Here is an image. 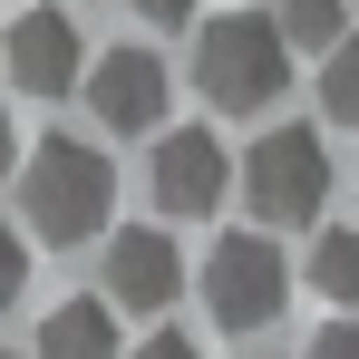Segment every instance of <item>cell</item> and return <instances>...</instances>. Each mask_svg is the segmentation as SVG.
Wrapping results in <instances>:
<instances>
[{
	"instance_id": "ba28073f",
	"label": "cell",
	"mask_w": 359,
	"mask_h": 359,
	"mask_svg": "<svg viewBox=\"0 0 359 359\" xmlns=\"http://www.w3.org/2000/svg\"><path fill=\"white\" fill-rule=\"evenodd\" d=\"M175 292H184V252H175L165 224L107 233V301H117V311H165Z\"/></svg>"
},
{
	"instance_id": "7a4b0ae2",
	"label": "cell",
	"mask_w": 359,
	"mask_h": 359,
	"mask_svg": "<svg viewBox=\"0 0 359 359\" xmlns=\"http://www.w3.org/2000/svg\"><path fill=\"white\" fill-rule=\"evenodd\" d=\"M194 88L224 107V117H262L282 88H292V49L262 10H224L194 29Z\"/></svg>"
},
{
	"instance_id": "2e32d148",
	"label": "cell",
	"mask_w": 359,
	"mask_h": 359,
	"mask_svg": "<svg viewBox=\"0 0 359 359\" xmlns=\"http://www.w3.org/2000/svg\"><path fill=\"white\" fill-rule=\"evenodd\" d=\"M136 10H146L156 29H184V20H194V0H136Z\"/></svg>"
},
{
	"instance_id": "7c38bea8",
	"label": "cell",
	"mask_w": 359,
	"mask_h": 359,
	"mask_svg": "<svg viewBox=\"0 0 359 359\" xmlns=\"http://www.w3.org/2000/svg\"><path fill=\"white\" fill-rule=\"evenodd\" d=\"M311 88H320V117H330V126H359V39H340Z\"/></svg>"
},
{
	"instance_id": "3957f363",
	"label": "cell",
	"mask_w": 359,
	"mask_h": 359,
	"mask_svg": "<svg viewBox=\"0 0 359 359\" xmlns=\"http://www.w3.org/2000/svg\"><path fill=\"white\" fill-rule=\"evenodd\" d=\"M320 194H330V146H320V126H262L252 156H243L252 233H262V224H311Z\"/></svg>"
},
{
	"instance_id": "30bf717a",
	"label": "cell",
	"mask_w": 359,
	"mask_h": 359,
	"mask_svg": "<svg viewBox=\"0 0 359 359\" xmlns=\"http://www.w3.org/2000/svg\"><path fill=\"white\" fill-rule=\"evenodd\" d=\"M311 292L330 301V311H359V233H350V224L311 243Z\"/></svg>"
},
{
	"instance_id": "ac0fdd59",
	"label": "cell",
	"mask_w": 359,
	"mask_h": 359,
	"mask_svg": "<svg viewBox=\"0 0 359 359\" xmlns=\"http://www.w3.org/2000/svg\"><path fill=\"white\" fill-rule=\"evenodd\" d=\"M0 359H10V350H0Z\"/></svg>"
},
{
	"instance_id": "8992f818",
	"label": "cell",
	"mask_w": 359,
	"mask_h": 359,
	"mask_svg": "<svg viewBox=\"0 0 359 359\" xmlns=\"http://www.w3.org/2000/svg\"><path fill=\"white\" fill-rule=\"evenodd\" d=\"M0 68H10L29 97H68V88L88 78V39H78L68 10H20L10 39H0Z\"/></svg>"
},
{
	"instance_id": "277c9868",
	"label": "cell",
	"mask_w": 359,
	"mask_h": 359,
	"mask_svg": "<svg viewBox=\"0 0 359 359\" xmlns=\"http://www.w3.org/2000/svg\"><path fill=\"white\" fill-rule=\"evenodd\" d=\"M282 301H292L282 243H262V233H224L214 243V262H204V311H214L224 330H262Z\"/></svg>"
},
{
	"instance_id": "9c48e42d",
	"label": "cell",
	"mask_w": 359,
	"mask_h": 359,
	"mask_svg": "<svg viewBox=\"0 0 359 359\" xmlns=\"http://www.w3.org/2000/svg\"><path fill=\"white\" fill-rule=\"evenodd\" d=\"M39 359H117V320H107V301H97V292L59 301V311L39 320Z\"/></svg>"
},
{
	"instance_id": "4fadbf2b",
	"label": "cell",
	"mask_w": 359,
	"mask_h": 359,
	"mask_svg": "<svg viewBox=\"0 0 359 359\" xmlns=\"http://www.w3.org/2000/svg\"><path fill=\"white\" fill-rule=\"evenodd\" d=\"M20 292H29V243H20L10 224H0V311H10Z\"/></svg>"
},
{
	"instance_id": "6da1fadb",
	"label": "cell",
	"mask_w": 359,
	"mask_h": 359,
	"mask_svg": "<svg viewBox=\"0 0 359 359\" xmlns=\"http://www.w3.org/2000/svg\"><path fill=\"white\" fill-rule=\"evenodd\" d=\"M20 194H29V233L39 243H88L117 214V165L88 136H39L29 165H20Z\"/></svg>"
},
{
	"instance_id": "52a82bcc",
	"label": "cell",
	"mask_w": 359,
	"mask_h": 359,
	"mask_svg": "<svg viewBox=\"0 0 359 359\" xmlns=\"http://www.w3.org/2000/svg\"><path fill=\"white\" fill-rule=\"evenodd\" d=\"M146 184H156V204H165V214H214V204H224V184H233V156H224V136H214V126H175V136H156Z\"/></svg>"
},
{
	"instance_id": "5bb4252c",
	"label": "cell",
	"mask_w": 359,
	"mask_h": 359,
	"mask_svg": "<svg viewBox=\"0 0 359 359\" xmlns=\"http://www.w3.org/2000/svg\"><path fill=\"white\" fill-rule=\"evenodd\" d=\"M301 359H359V320H350V311H340V320H320Z\"/></svg>"
},
{
	"instance_id": "5b68a950",
	"label": "cell",
	"mask_w": 359,
	"mask_h": 359,
	"mask_svg": "<svg viewBox=\"0 0 359 359\" xmlns=\"http://www.w3.org/2000/svg\"><path fill=\"white\" fill-rule=\"evenodd\" d=\"M78 97L97 107L107 136H165V59H156V49H107V59H88Z\"/></svg>"
},
{
	"instance_id": "9a60e30c",
	"label": "cell",
	"mask_w": 359,
	"mask_h": 359,
	"mask_svg": "<svg viewBox=\"0 0 359 359\" xmlns=\"http://www.w3.org/2000/svg\"><path fill=\"white\" fill-rule=\"evenodd\" d=\"M126 359H194V340H184V330H156V340H136Z\"/></svg>"
},
{
	"instance_id": "8fae6325",
	"label": "cell",
	"mask_w": 359,
	"mask_h": 359,
	"mask_svg": "<svg viewBox=\"0 0 359 359\" xmlns=\"http://www.w3.org/2000/svg\"><path fill=\"white\" fill-rule=\"evenodd\" d=\"M272 29H282V49H320V59L350 39V29H340V0H282Z\"/></svg>"
},
{
	"instance_id": "e0dca14e",
	"label": "cell",
	"mask_w": 359,
	"mask_h": 359,
	"mask_svg": "<svg viewBox=\"0 0 359 359\" xmlns=\"http://www.w3.org/2000/svg\"><path fill=\"white\" fill-rule=\"evenodd\" d=\"M0 175H20V136H10V117H0Z\"/></svg>"
}]
</instances>
